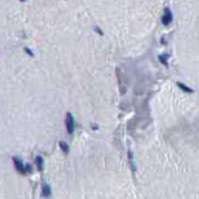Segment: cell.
Segmentation results:
<instances>
[{"label": "cell", "mask_w": 199, "mask_h": 199, "mask_svg": "<svg viewBox=\"0 0 199 199\" xmlns=\"http://www.w3.org/2000/svg\"><path fill=\"white\" fill-rule=\"evenodd\" d=\"M167 55H159V60H160V63H162L163 65H168V61H167Z\"/></svg>", "instance_id": "ba28073f"}, {"label": "cell", "mask_w": 199, "mask_h": 199, "mask_svg": "<svg viewBox=\"0 0 199 199\" xmlns=\"http://www.w3.org/2000/svg\"><path fill=\"white\" fill-rule=\"evenodd\" d=\"M33 171V168H32V165H25V173H32Z\"/></svg>", "instance_id": "8fae6325"}, {"label": "cell", "mask_w": 199, "mask_h": 199, "mask_svg": "<svg viewBox=\"0 0 199 199\" xmlns=\"http://www.w3.org/2000/svg\"><path fill=\"white\" fill-rule=\"evenodd\" d=\"M13 162H14V165H15V169L19 171V173H25V165L23 164V162L19 159V158L14 157L13 158Z\"/></svg>", "instance_id": "3957f363"}, {"label": "cell", "mask_w": 199, "mask_h": 199, "mask_svg": "<svg viewBox=\"0 0 199 199\" xmlns=\"http://www.w3.org/2000/svg\"><path fill=\"white\" fill-rule=\"evenodd\" d=\"M59 147H60V149L63 150L65 154L69 153V145H68V144L65 143V142H59Z\"/></svg>", "instance_id": "52a82bcc"}, {"label": "cell", "mask_w": 199, "mask_h": 199, "mask_svg": "<svg viewBox=\"0 0 199 199\" xmlns=\"http://www.w3.org/2000/svg\"><path fill=\"white\" fill-rule=\"evenodd\" d=\"M43 158L42 157H39L38 155L36 158H35V164H36V168H38V170L39 171H43Z\"/></svg>", "instance_id": "5b68a950"}, {"label": "cell", "mask_w": 199, "mask_h": 199, "mask_svg": "<svg viewBox=\"0 0 199 199\" xmlns=\"http://www.w3.org/2000/svg\"><path fill=\"white\" fill-rule=\"evenodd\" d=\"M65 126H67V130L69 134H73L74 132V118L70 113H67L65 115Z\"/></svg>", "instance_id": "6da1fadb"}, {"label": "cell", "mask_w": 199, "mask_h": 199, "mask_svg": "<svg viewBox=\"0 0 199 199\" xmlns=\"http://www.w3.org/2000/svg\"><path fill=\"white\" fill-rule=\"evenodd\" d=\"M95 30H97V33H98V34H100V35H103V32L100 30V28H98V26H95Z\"/></svg>", "instance_id": "7c38bea8"}, {"label": "cell", "mask_w": 199, "mask_h": 199, "mask_svg": "<svg viewBox=\"0 0 199 199\" xmlns=\"http://www.w3.org/2000/svg\"><path fill=\"white\" fill-rule=\"evenodd\" d=\"M177 84H178V87H179V88L182 89V90L185 91V93H189V94H192V93H194V91H193V89L189 88V87H187V85H184L183 83H179V81H178Z\"/></svg>", "instance_id": "8992f818"}, {"label": "cell", "mask_w": 199, "mask_h": 199, "mask_svg": "<svg viewBox=\"0 0 199 199\" xmlns=\"http://www.w3.org/2000/svg\"><path fill=\"white\" fill-rule=\"evenodd\" d=\"M51 195V188H50V185L49 184H43V187H42V197L44 198H49Z\"/></svg>", "instance_id": "277c9868"}, {"label": "cell", "mask_w": 199, "mask_h": 199, "mask_svg": "<svg viewBox=\"0 0 199 199\" xmlns=\"http://www.w3.org/2000/svg\"><path fill=\"white\" fill-rule=\"evenodd\" d=\"M162 22L164 25H169V24L173 22V15H171V11H170V9H165L164 10V15H163V18H162Z\"/></svg>", "instance_id": "7a4b0ae2"}, {"label": "cell", "mask_w": 199, "mask_h": 199, "mask_svg": "<svg viewBox=\"0 0 199 199\" xmlns=\"http://www.w3.org/2000/svg\"><path fill=\"white\" fill-rule=\"evenodd\" d=\"M24 50L26 51V54H28V55H30V56H34V53H33V51L29 49L28 46H25V48H24Z\"/></svg>", "instance_id": "30bf717a"}, {"label": "cell", "mask_w": 199, "mask_h": 199, "mask_svg": "<svg viewBox=\"0 0 199 199\" xmlns=\"http://www.w3.org/2000/svg\"><path fill=\"white\" fill-rule=\"evenodd\" d=\"M128 155H129V163H130V167H132V169H133V170H135L134 164H133V154H132V152H129V153H128Z\"/></svg>", "instance_id": "9c48e42d"}, {"label": "cell", "mask_w": 199, "mask_h": 199, "mask_svg": "<svg viewBox=\"0 0 199 199\" xmlns=\"http://www.w3.org/2000/svg\"><path fill=\"white\" fill-rule=\"evenodd\" d=\"M20 1H26V0H20Z\"/></svg>", "instance_id": "4fadbf2b"}]
</instances>
